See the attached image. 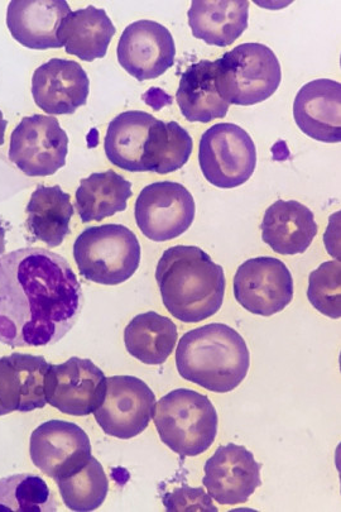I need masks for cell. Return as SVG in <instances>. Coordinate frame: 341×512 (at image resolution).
Returning a JSON list of instances; mask_svg holds the SVG:
<instances>
[{
  "instance_id": "6da1fadb",
  "label": "cell",
  "mask_w": 341,
  "mask_h": 512,
  "mask_svg": "<svg viewBox=\"0 0 341 512\" xmlns=\"http://www.w3.org/2000/svg\"><path fill=\"white\" fill-rule=\"evenodd\" d=\"M83 301L78 277L57 253L28 247L0 257V343L60 342L78 322Z\"/></svg>"
},
{
  "instance_id": "7a4b0ae2",
  "label": "cell",
  "mask_w": 341,
  "mask_h": 512,
  "mask_svg": "<svg viewBox=\"0 0 341 512\" xmlns=\"http://www.w3.org/2000/svg\"><path fill=\"white\" fill-rule=\"evenodd\" d=\"M156 281L163 305L181 322H203L222 308L227 287L223 267L199 247L168 248L158 261Z\"/></svg>"
},
{
  "instance_id": "3957f363",
  "label": "cell",
  "mask_w": 341,
  "mask_h": 512,
  "mask_svg": "<svg viewBox=\"0 0 341 512\" xmlns=\"http://www.w3.org/2000/svg\"><path fill=\"white\" fill-rule=\"evenodd\" d=\"M176 367L186 381L227 394L247 377L251 353L237 330L213 323L182 336L176 349Z\"/></svg>"
},
{
  "instance_id": "277c9868",
  "label": "cell",
  "mask_w": 341,
  "mask_h": 512,
  "mask_svg": "<svg viewBox=\"0 0 341 512\" xmlns=\"http://www.w3.org/2000/svg\"><path fill=\"white\" fill-rule=\"evenodd\" d=\"M153 420L163 443L181 457L200 456L218 434V413L208 396L177 389L155 406Z\"/></svg>"
},
{
  "instance_id": "5b68a950",
  "label": "cell",
  "mask_w": 341,
  "mask_h": 512,
  "mask_svg": "<svg viewBox=\"0 0 341 512\" xmlns=\"http://www.w3.org/2000/svg\"><path fill=\"white\" fill-rule=\"evenodd\" d=\"M215 83L225 102L254 105L270 99L281 84L280 61L262 43H243L214 61Z\"/></svg>"
},
{
  "instance_id": "8992f818",
  "label": "cell",
  "mask_w": 341,
  "mask_h": 512,
  "mask_svg": "<svg viewBox=\"0 0 341 512\" xmlns=\"http://www.w3.org/2000/svg\"><path fill=\"white\" fill-rule=\"evenodd\" d=\"M141 244L122 224L86 228L74 243V258L81 276L95 284L115 286L136 274Z\"/></svg>"
},
{
  "instance_id": "52a82bcc",
  "label": "cell",
  "mask_w": 341,
  "mask_h": 512,
  "mask_svg": "<svg viewBox=\"0 0 341 512\" xmlns=\"http://www.w3.org/2000/svg\"><path fill=\"white\" fill-rule=\"evenodd\" d=\"M199 164L211 185L219 189L238 188L256 170L257 148L252 137L237 124H215L201 137Z\"/></svg>"
},
{
  "instance_id": "ba28073f",
  "label": "cell",
  "mask_w": 341,
  "mask_h": 512,
  "mask_svg": "<svg viewBox=\"0 0 341 512\" xmlns=\"http://www.w3.org/2000/svg\"><path fill=\"white\" fill-rule=\"evenodd\" d=\"M156 395L141 378H105L104 391L94 411L103 432L118 439H132L144 432L155 414Z\"/></svg>"
},
{
  "instance_id": "9c48e42d",
  "label": "cell",
  "mask_w": 341,
  "mask_h": 512,
  "mask_svg": "<svg viewBox=\"0 0 341 512\" xmlns=\"http://www.w3.org/2000/svg\"><path fill=\"white\" fill-rule=\"evenodd\" d=\"M67 152L69 137L57 118L33 114L14 129L9 160L27 176H51L66 165Z\"/></svg>"
},
{
  "instance_id": "30bf717a",
  "label": "cell",
  "mask_w": 341,
  "mask_h": 512,
  "mask_svg": "<svg viewBox=\"0 0 341 512\" xmlns=\"http://www.w3.org/2000/svg\"><path fill=\"white\" fill-rule=\"evenodd\" d=\"M195 200L184 185L160 181L146 186L136 202V222L151 241L167 242L182 236L195 219Z\"/></svg>"
},
{
  "instance_id": "8fae6325",
  "label": "cell",
  "mask_w": 341,
  "mask_h": 512,
  "mask_svg": "<svg viewBox=\"0 0 341 512\" xmlns=\"http://www.w3.org/2000/svg\"><path fill=\"white\" fill-rule=\"evenodd\" d=\"M294 277L275 257H256L238 267L234 296L244 309L261 317L281 313L294 299Z\"/></svg>"
},
{
  "instance_id": "7c38bea8",
  "label": "cell",
  "mask_w": 341,
  "mask_h": 512,
  "mask_svg": "<svg viewBox=\"0 0 341 512\" xmlns=\"http://www.w3.org/2000/svg\"><path fill=\"white\" fill-rule=\"evenodd\" d=\"M105 375L90 360L72 357L61 365H50L45 378L47 404L66 415L94 413L102 399Z\"/></svg>"
},
{
  "instance_id": "4fadbf2b",
  "label": "cell",
  "mask_w": 341,
  "mask_h": 512,
  "mask_svg": "<svg viewBox=\"0 0 341 512\" xmlns=\"http://www.w3.org/2000/svg\"><path fill=\"white\" fill-rule=\"evenodd\" d=\"M30 454L38 470L55 481L79 470L93 456L88 434L64 420L46 421L35 429Z\"/></svg>"
},
{
  "instance_id": "5bb4252c",
  "label": "cell",
  "mask_w": 341,
  "mask_h": 512,
  "mask_svg": "<svg viewBox=\"0 0 341 512\" xmlns=\"http://www.w3.org/2000/svg\"><path fill=\"white\" fill-rule=\"evenodd\" d=\"M118 61L138 81L160 78L175 64L174 37L160 23L137 21L122 33L118 43Z\"/></svg>"
},
{
  "instance_id": "9a60e30c",
  "label": "cell",
  "mask_w": 341,
  "mask_h": 512,
  "mask_svg": "<svg viewBox=\"0 0 341 512\" xmlns=\"http://www.w3.org/2000/svg\"><path fill=\"white\" fill-rule=\"evenodd\" d=\"M262 464L243 445L219 447L205 463L203 485L220 505H239L262 486Z\"/></svg>"
},
{
  "instance_id": "2e32d148",
  "label": "cell",
  "mask_w": 341,
  "mask_h": 512,
  "mask_svg": "<svg viewBox=\"0 0 341 512\" xmlns=\"http://www.w3.org/2000/svg\"><path fill=\"white\" fill-rule=\"evenodd\" d=\"M90 80L76 61L51 59L35 71L33 100L50 116H70L88 102Z\"/></svg>"
},
{
  "instance_id": "e0dca14e",
  "label": "cell",
  "mask_w": 341,
  "mask_h": 512,
  "mask_svg": "<svg viewBox=\"0 0 341 512\" xmlns=\"http://www.w3.org/2000/svg\"><path fill=\"white\" fill-rule=\"evenodd\" d=\"M50 363L42 356L13 353L0 358V405L7 414L45 408V378Z\"/></svg>"
},
{
  "instance_id": "ac0fdd59",
  "label": "cell",
  "mask_w": 341,
  "mask_h": 512,
  "mask_svg": "<svg viewBox=\"0 0 341 512\" xmlns=\"http://www.w3.org/2000/svg\"><path fill=\"white\" fill-rule=\"evenodd\" d=\"M294 118L301 131L312 140L340 142V83L330 79H318L302 86L296 95Z\"/></svg>"
},
{
  "instance_id": "d6986e66",
  "label": "cell",
  "mask_w": 341,
  "mask_h": 512,
  "mask_svg": "<svg viewBox=\"0 0 341 512\" xmlns=\"http://www.w3.org/2000/svg\"><path fill=\"white\" fill-rule=\"evenodd\" d=\"M70 13L65 0H12L7 26L14 40L27 49H61L57 30Z\"/></svg>"
},
{
  "instance_id": "ffe728a7",
  "label": "cell",
  "mask_w": 341,
  "mask_h": 512,
  "mask_svg": "<svg viewBox=\"0 0 341 512\" xmlns=\"http://www.w3.org/2000/svg\"><path fill=\"white\" fill-rule=\"evenodd\" d=\"M262 239L278 255H301L318 234L314 213L296 200H277L264 213Z\"/></svg>"
},
{
  "instance_id": "44dd1931",
  "label": "cell",
  "mask_w": 341,
  "mask_h": 512,
  "mask_svg": "<svg viewBox=\"0 0 341 512\" xmlns=\"http://www.w3.org/2000/svg\"><path fill=\"white\" fill-rule=\"evenodd\" d=\"M192 36L211 46L233 45L248 28L247 0H194L189 13Z\"/></svg>"
},
{
  "instance_id": "7402d4cb",
  "label": "cell",
  "mask_w": 341,
  "mask_h": 512,
  "mask_svg": "<svg viewBox=\"0 0 341 512\" xmlns=\"http://www.w3.org/2000/svg\"><path fill=\"white\" fill-rule=\"evenodd\" d=\"M117 28L104 9L94 6L71 12L61 22L57 38L67 54L91 62L107 55Z\"/></svg>"
},
{
  "instance_id": "603a6c76",
  "label": "cell",
  "mask_w": 341,
  "mask_h": 512,
  "mask_svg": "<svg viewBox=\"0 0 341 512\" xmlns=\"http://www.w3.org/2000/svg\"><path fill=\"white\" fill-rule=\"evenodd\" d=\"M182 116L189 122L210 123L228 114L229 103L219 94L213 61L201 60L182 74L176 93Z\"/></svg>"
},
{
  "instance_id": "cb8c5ba5",
  "label": "cell",
  "mask_w": 341,
  "mask_h": 512,
  "mask_svg": "<svg viewBox=\"0 0 341 512\" xmlns=\"http://www.w3.org/2000/svg\"><path fill=\"white\" fill-rule=\"evenodd\" d=\"M26 212V226L36 241L48 247H59L70 234V222L74 215L71 196L60 186H38L33 191Z\"/></svg>"
},
{
  "instance_id": "d4e9b609",
  "label": "cell",
  "mask_w": 341,
  "mask_h": 512,
  "mask_svg": "<svg viewBox=\"0 0 341 512\" xmlns=\"http://www.w3.org/2000/svg\"><path fill=\"white\" fill-rule=\"evenodd\" d=\"M132 183L113 170L91 174L80 181L75 208L81 222H102L127 209L132 196Z\"/></svg>"
},
{
  "instance_id": "484cf974",
  "label": "cell",
  "mask_w": 341,
  "mask_h": 512,
  "mask_svg": "<svg viewBox=\"0 0 341 512\" xmlns=\"http://www.w3.org/2000/svg\"><path fill=\"white\" fill-rule=\"evenodd\" d=\"M156 119L152 114L141 110H129L115 117L109 124L104 141L108 160L119 169L143 172L144 146Z\"/></svg>"
},
{
  "instance_id": "4316f807",
  "label": "cell",
  "mask_w": 341,
  "mask_h": 512,
  "mask_svg": "<svg viewBox=\"0 0 341 512\" xmlns=\"http://www.w3.org/2000/svg\"><path fill=\"white\" fill-rule=\"evenodd\" d=\"M177 339L175 323L156 311L137 315L124 330L128 353L144 365H163L174 352Z\"/></svg>"
},
{
  "instance_id": "83f0119b",
  "label": "cell",
  "mask_w": 341,
  "mask_h": 512,
  "mask_svg": "<svg viewBox=\"0 0 341 512\" xmlns=\"http://www.w3.org/2000/svg\"><path fill=\"white\" fill-rule=\"evenodd\" d=\"M191 153L192 138L185 128L177 122L166 123L156 119L144 146L143 172L171 174L186 165Z\"/></svg>"
},
{
  "instance_id": "f1b7e54d",
  "label": "cell",
  "mask_w": 341,
  "mask_h": 512,
  "mask_svg": "<svg viewBox=\"0 0 341 512\" xmlns=\"http://www.w3.org/2000/svg\"><path fill=\"white\" fill-rule=\"evenodd\" d=\"M67 509L76 512L98 510L107 499L109 480L98 459L89 461L69 476L56 480Z\"/></svg>"
},
{
  "instance_id": "f546056e",
  "label": "cell",
  "mask_w": 341,
  "mask_h": 512,
  "mask_svg": "<svg viewBox=\"0 0 341 512\" xmlns=\"http://www.w3.org/2000/svg\"><path fill=\"white\" fill-rule=\"evenodd\" d=\"M56 512L57 504L40 476L23 473L0 480V512Z\"/></svg>"
},
{
  "instance_id": "4dcf8cb0",
  "label": "cell",
  "mask_w": 341,
  "mask_h": 512,
  "mask_svg": "<svg viewBox=\"0 0 341 512\" xmlns=\"http://www.w3.org/2000/svg\"><path fill=\"white\" fill-rule=\"evenodd\" d=\"M307 298L314 308L331 319L341 317V266L339 261H328L312 271Z\"/></svg>"
},
{
  "instance_id": "1f68e13d",
  "label": "cell",
  "mask_w": 341,
  "mask_h": 512,
  "mask_svg": "<svg viewBox=\"0 0 341 512\" xmlns=\"http://www.w3.org/2000/svg\"><path fill=\"white\" fill-rule=\"evenodd\" d=\"M163 504L167 511H210L218 512V507L211 502L203 488L184 486L163 496Z\"/></svg>"
},
{
  "instance_id": "d6a6232c",
  "label": "cell",
  "mask_w": 341,
  "mask_h": 512,
  "mask_svg": "<svg viewBox=\"0 0 341 512\" xmlns=\"http://www.w3.org/2000/svg\"><path fill=\"white\" fill-rule=\"evenodd\" d=\"M6 232L7 229L6 227H4L2 219H0V257H2L4 255V252H6Z\"/></svg>"
},
{
  "instance_id": "836d02e7",
  "label": "cell",
  "mask_w": 341,
  "mask_h": 512,
  "mask_svg": "<svg viewBox=\"0 0 341 512\" xmlns=\"http://www.w3.org/2000/svg\"><path fill=\"white\" fill-rule=\"evenodd\" d=\"M8 122L3 117L2 110H0V146L4 145V137H6V129Z\"/></svg>"
},
{
  "instance_id": "e575fe53",
  "label": "cell",
  "mask_w": 341,
  "mask_h": 512,
  "mask_svg": "<svg viewBox=\"0 0 341 512\" xmlns=\"http://www.w3.org/2000/svg\"><path fill=\"white\" fill-rule=\"evenodd\" d=\"M7 415L6 411L2 408V405H0V416Z\"/></svg>"
}]
</instances>
